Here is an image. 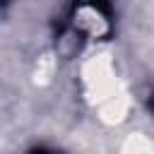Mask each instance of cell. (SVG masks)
Segmentation results:
<instances>
[{"label": "cell", "mask_w": 154, "mask_h": 154, "mask_svg": "<svg viewBox=\"0 0 154 154\" xmlns=\"http://www.w3.org/2000/svg\"><path fill=\"white\" fill-rule=\"evenodd\" d=\"M31 154H48V152H31Z\"/></svg>", "instance_id": "obj_2"}, {"label": "cell", "mask_w": 154, "mask_h": 154, "mask_svg": "<svg viewBox=\"0 0 154 154\" xmlns=\"http://www.w3.org/2000/svg\"><path fill=\"white\" fill-rule=\"evenodd\" d=\"M2 2H5V5H7V2H10V0H2Z\"/></svg>", "instance_id": "obj_3"}, {"label": "cell", "mask_w": 154, "mask_h": 154, "mask_svg": "<svg viewBox=\"0 0 154 154\" xmlns=\"http://www.w3.org/2000/svg\"><path fill=\"white\" fill-rule=\"evenodd\" d=\"M149 108H152V113H154V94H152V99H149Z\"/></svg>", "instance_id": "obj_1"}]
</instances>
